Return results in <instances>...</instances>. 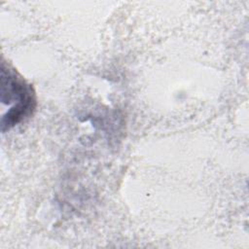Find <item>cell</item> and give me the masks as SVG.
Wrapping results in <instances>:
<instances>
[{"instance_id": "6da1fadb", "label": "cell", "mask_w": 249, "mask_h": 249, "mask_svg": "<svg viewBox=\"0 0 249 249\" xmlns=\"http://www.w3.org/2000/svg\"><path fill=\"white\" fill-rule=\"evenodd\" d=\"M1 102L6 108L1 118L3 132L28 117L36 104L31 86L5 63H2L1 67Z\"/></svg>"}]
</instances>
